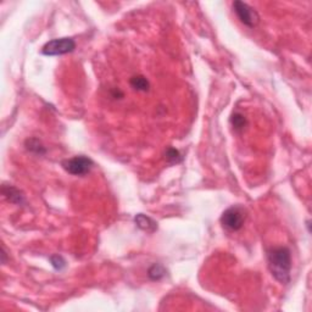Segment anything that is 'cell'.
I'll return each mask as SVG.
<instances>
[{
	"label": "cell",
	"mask_w": 312,
	"mask_h": 312,
	"mask_svg": "<svg viewBox=\"0 0 312 312\" xmlns=\"http://www.w3.org/2000/svg\"><path fill=\"white\" fill-rule=\"evenodd\" d=\"M134 222L142 231L148 232V233H154L156 229H157V223H156L154 219L143 214H138L134 217Z\"/></svg>",
	"instance_id": "7"
},
{
	"label": "cell",
	"mask_w": 312,
	"mask_h": 312,
	"mask_svg": "<svg viewBox=\"0 0 312 312\" xmlns=\"http://www.w3.org/2000/svg\"><path fill=\"white\" fill-rule=\"evenodd\" d=\"M50 262H52L53 267L59 271L62 270L66 266V261L63 260V257L60 256V255H54V256L50 257Z\"/></svg>",
	"instance_id": "13"
},
{
	"label": "cell",
	"mask_w": 312,
	"mask_h": 312,
	"mask_svg": "<svg viewBox=\"0 0 312 312\" xmlns=\"http://www.w3.org/2000/svg\"><path fill=\"white\" fill-rule=\"evenodd\" d=\"M233 11L237 15L238 20L249 28H254L259 25L260 16L255 9H252L247 2H243L237 0L233 2Z\"/></svg>",
	"instance_id": "4"
},
{
	"label": "cell",
	"mask_w": 312,
	"mask_h": 312,
	"mask_svg": "<svg viewBox=\"0 0 312 312\" xmlns=\"http://www.w3.org/2000/svg\"><path fill=\"white\" fill-rule=\"evenodd\" d=\"M1 193L2 195H4L5 198L10 201V203L17 204V205H21V204L25 203L24 194H22L19 189L15 188V187L4 184L1 188Z\"/></svg>",
	"instance_id": "6"
},
{
	"label": "cell",
	"mask_w": 312,
	"mask_h": 312,
	"mask_svg": "<svg viewBox=\"0 0 312 312\" xmlns=\"http://www.w3.org/2000/svg\"><path fill=\"white\" fill-rule=\"evenodd\" d=\"M62 167L65 168L66 172H68L70 175L84 176L91 171L92 167H93V161L89 157H87V156L79 155L63 161Z\"/></svg>",
	"instance_id": "5"
},
{
	"label": "cell",
	"mask_w": 312,
	"mask_h": 312,
	"mask_svg": "<svg viewBox=\"0 0 312 312\" xmlns=\"http://www.w3.org/2000/svg\"><path fill=\"white\" fill-rule=\"evenodd\" d=\"M26 149L28 152L37 155H44L47 153V149L44 148V145L37 138H30V139L26 140Z\"/></svg>",
	"instance_id": "9"
},
{
	"label": "cell",
	"mask_w": 312,
	"mask_h": 312,
	"mask_svg": "<svg viewBox=\"0 0 312 312\" xmlns=\"http://www.w3.org/2000/svg\"><path fill=\"white\" fill-rule=\"evenodd\" d=\"M129 83L130 86H132V88L138 92H148L150 88L149 81H148L144 76H140V75L133 76V77L130 78Z\"/></svg>",
	"instance_id": "8"
},
{
	"label": "cell",
	"mask_w": 312,
	"mask_h": 312,
	"mask_svg": "<svg viewBox=\"0 0 312 312\" xmlns=\"http://www.w3.org/2000/svg\"><path fill=\"white\" fill-rule=\"evenodd\" d=\"M267 262L271 275L282 284L290 282L291 254L286 247L272 248L267 251Z\"/></svg>",
	"instance_id": "1"
},
{
	"label": "cell",
	"mask_w": 312,
	"mask_h": 312,
	"mask_svg": "<svg viewBox=\"0 0 312 312\" xmlns=\"http://www.w3.org/2000/svg\"><path fill=\"white\" fill-rule=\"evenodd\" d=\"M245 218H247V215H245L244 209L240 206H232L222 214L221 223L227 231L237 232L243 228Z\"/></svg>",
	"instance_id": "2"
},
{
	"label": "cell",
	"mask_w": 312,
	"mask_h": 312,
	"mask_svg": "<svg viewBox=\"0 0 312 312\" xmlns=\"http://www.w3.org/2000/svg\"><path fill=\"white\" fill-rule=\"evenodd\" d=\"M76 49V42L72 38H59L48 42L43 47L42 54L47 56H58L65 55V54L72 53Z\"/></svg>",
	"instance_id": "3"
},
{
	"label": "cell",
	"mask_w": 312,
	"mask_h": 312,
	"mask_svg": "<svg viewBox=\"0 0 312 312\" xmlns=\"http://www.w3.org/2000/svg\"><path fill=\"white\" fill-rule=\"evenodd\" d=\"M165 160L167 161L168 163H180L182 161V155L175 148H168L165 152Z\"/></svg>",
	"instance_id": "12"
},
{
	"label": "cell",
	"mask_w": 312,
	"mask_h": 312,
	"mask_svg": "<svg viewBox=\"0 0 312 312\" xmlns=\"http://www.w3.org/2000/svg\"><path fill=\"white\" fill-rule=\"evenodd\" d=\"M231 124L235 130L240 132V130L245 128V126L248 125V121L244 117V115L239 114V112H235V114L232 115L231 117Z\"/></svg>",
	"instance_id": "11"
},
{
	"label": "cell",
	"mask_w": 312,
	"mask_h": 312,
	"mask_svg": "<svg viewBox=\"0 0 312 312\" xmlns=\"http://www.w3.org/2000/svg\"><path fill=\"white\" fill-rule=\"evenodd\" d=\"M148 276H149L150 280L160 281L161 278H163L166 276L165 267L158 265V263H154V265L149 268V271H148Z\"/></svg>",
	"instance_id": "10"
}]
</instances>
